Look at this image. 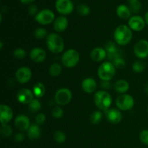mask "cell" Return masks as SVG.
<instances>
[{"label": "cell", "mask_w": 148, "mask_h": 148, "mask_svg": "<svg viewBox=\"0 0 148 148\" xmlns=\"http://www.w3.org/2000/svg\"><path fill=\"white\" fill-rule=\"evenodd\" d=\"M132 30L126 25H121L115 29L114 38L116 43L120 46H126L132 38Z\"/></svg>", "instance_id": "1"}, {"label": "cell", "mask_w": 148, "mask_h": 148, "mask_svg": "<svg viewBox=\"0 0 148 148\" xmlns=\"http://www.w3.org/2000/svg\"><path fill=\"white\" fill-rule=\"evenodd\" d=\"M46 44L48 49L53 53H59L64 49L63 38L57 33H50L46 37Z\"/></svg>", "instance_id": "2"}, {"label": "cell", "mask_w": 148, "mask_h": 148, "mask_svg": "<svg viewBox=\"0 0 148 148\" xmlns=\"http://www.w3.org/2000/svg\"><path fill=\"white\" fill-rule=\"evenodd\" d=\"M94 103L98 109L107 111L112 103V98L106 91L100 90L94 95Z\"/></svg>", "instance_id": "3"}, {"label": "cell", "mask_w": 148, "mask_h": 148, "mask_svg": "<svg viewBox=\"0 0 148 148\" xmlns=\"http://www.w3.org/2000/svg\"><path fill=\"white\" fill-rule=\"evenodd\" d=\"M116 74V66L111 62H105L100 65L98 75L102 81H110Z\"/></svg>", "instance_id": "4"}, {"label": "cell", "mask_w": 148, "mask_h": 148, "mask_svg": "<svg viewBox=\"0 0 148 148\" xmlns=\"http://www.w3.org/2000/svg\"><path fill=\"white\" fill-rule=\"evenodd\" d=\"M62 62L66 67H75L79 62V53L75 49H69L62 55Z\"/></svg>", "instance_id": "5"}, {"label": "cell", "mask_w": 148, "mask_h": 148, "mask_svg": "<svg viewBox=\"0 0 148 148\" xmlns=\"http://www.w3.org/2000/svg\"><path fill=\"white\" fill-rule=\"evenodd\" d=\"M116 105L121 111H129L134 106V100L133 97L129 94H122L117 98Z\"/></svg>", "instance_id": "6"}, {"label": "cell", "mask_w": 148, "mask_h": 148, "mask_svg": "<svg viewBox=\"0 0 148 148\" xmlns=\"http://www.w3.org/2000/svg\"><path fill=\"white\" fill-rule=\"evenodd\" d=\"M35 20L40 25H49L55 20V14L52 10L49 9H44L38 12L35 16Z\"/></svg>", "instance_id": "7"}, {"label": "cell", "mask_w": 148, "mask_h": 148, "mask_svg": "<svg viewBox=\"0 0 148 148\" xmlns=\"http://www.w3.org/2000/svg\"><path fill=\"white\" fill-rule=\"evenodd\" d=\"M72 94L68 88H61L56 91L55 94V102L59 106H66L71 101Z\"/></svg>", "instance_id": "8"}, {"label": "cell", "mask_w": 148, "mask_h": 148, "mask_svg": "<svg viewBox=\"0 0 148 148\" xmlns=\"http://www.w3.org/2000/svg\"><path fill=\"white\" fill-rule=\"evenodd\" d=\"M55 7L59 13L63 15H67L73 12L74 4L72 0H56Z\"/></svg>", "instance_id": "9"}, {"label": "cell", "mask_w": 148, "mask_h": 148, "mask_svg": "<svg viewBox=\"0 0 148 148\" xmlns=\"http://www.w3.org/2000/svg\"><path fill=\"white\" fill-rule=\"evenodd\" d=\"M134 53L139 59H145L148 57V41L142 39L137 41L134 46Z\"/></svg>", "instance_id": "10"}, {"label": "cell", "mask_w": 148, "mask_h": 148, "mask_svg": "<svg viewBox=\"0 0 148 148\" xmlns=\"http://www.w3.org/2000/svg\"><path fill=\"white\" fill-rule=\"evenodd\" d=\"M145 20L141 16L134 15L129 19L128 26L134 31H141L145 28Z\"/></svg>", "instance_id": "11"}, {"label": "cell", "mask_w": 148, "mask_h": 148, "mask_svg": "<svg viewBox=\"0 0 148 148\" xmlns=\"http://www.w3.org/2000/svg\"><path fill=\"white\" fill-rule=\"evenodd\" d=\"M16 79L21 84H25L30 80L32 77V72L27 66H22L15 72Z\"/></svg>", "instance_id": "12"}, {"label": "cell", "mask_w": 148, "mask_h": 148, "mask_svg": "<svg viewBox=\"0 0 148 148\" xmlns=\"http://www.w3.org/2000/svg\"><path fill=\"white\" fill-rule=\"evenodd\" d=\"M34 94L33 91L27 88H23L19 90L17 94V99L20 103L29 104L34 99Z\"/></svg>", "instance_id": "13"}, {"label": "cell", "mask_w": 148, "mask_h": 148, "mask_svg": "<svg viewBox=\"0 0 148 148\" xmlns=\"http://www.w3.org/2000/svg\"><path fill=\"white\" fill-rule=\"evenodd\" d=\"M14 125L16 128L21 132L27 131L30 127V119L28 117L23 114H19L14 120Z\"/></svg>", "instance_id": "14"}, {"label": "cell", "mask_w": 148, "mask_h": 148, "mask_svg": "<svg viewBox=\"0 0 148 148\" xmlns=\"http://www.w3.org/2000/svg\"><path fill=\"white\" fill-rule=\"evenodd\" d=\"M30 57L33 62L36 63H40L46 60V52L41 48H34L30 51Z\"/></svg>", "instance_id": "15"}, {"label": "cell", "mask_w": 148, "mask_h": 148, "mask_svg": "<svg viewBox=\"0 0 148 148\" xmlns=\"http://www.w3.org/2000/svg\"><path fill=\"white\" fill-rule=\"evenodd\" d=\"M13 117V111L8 106L2 104L0 106V121L1 124H7Z\"/></svg>", "instance_id": "16"}, {"label": "cell", "mask_w": 148, "mask_h": 148, "mask_svg": "<svg viewBox=\"0 0 148 148\" xmlns=\"http://www.w3.org/2000/svg\"><path fill=\"white\" fill-rule=\"evenodd\" d=\"M107 120L112 124H119L122 120V114L119 109L110 108L106 111Z\"/></svg>", "instance_id": "17"}, {"label": "cell", "mask_w": 148, "mask_h": 148, "mask_svg": "<svg viewBox=\"0 0 148 148\" xmlns=\"http://www.w3.org/2000/svg\"><path fill=\"white\" fill-rule=\"evenodd\" d=\"M69 21L64 16H59L53 21V29L58 33L64 32L68 27Z\"/></svg>", "instance_id": "18"}, {"label": "cell", "mask_w": 148, "mask_h": 148, "mask_svg": "<svg viewBox=\"0 0 148 148\" xmlns=\"http://www.w3.org/2000/svg\"><path fill=\"white\" fill-rule=\"evenodd\" d=\"M107 51L105 49L101 47H97L92 49L90 53V58L95 62H100L103 61L107 57Z\"/></svg>", "instance_id": "19"}, {"label": "cell", "mask_w": 148, "mask_h": 148, "mask_svg": "<svg viewBox=\"0 0 148 148\" xmlns=\"http://www.w3.org/2000/svg\"><path fill=\"white\" fill-rule=\"evenodd\" d=\"M82 90L86 93H92L97 89V82L93 78L87 77L82 82Z\"/></svg>", "instance_id": "20"}, {"label": "cell", "mask_w": 148, "mask_h": 148, "mask_svg": "<svg viewBox=\"0 0 148 148\" xmlns=\"http://www.w3.org/2000/svg\"><path fill=\"white\" fill-rule=\"evenodd\" d=\"M116 14L119 18L127 20L131 17L132 11L126 4H120L116 8Z\"/></svg>", "instance_id": "21"}, {"label": "cell", "mask_w": 148, "mask_h": 148, "mask_svg": "<svg viewBox=\"0 0 148 148\" xmlns=\"http://www.w3.org/2000/svg\"><path fill=\"white\" fill-rule=\"evenodd\" d=\"M114 90L119 93L125 94L130 89V84L125 79H119L114 84Z\"/></svg>", "instance_id": "22"}, {"label": "cell", "mask_w": 148, "mask_h": 148, "mask_svg": "<svg viewBox=\"0 0 148 148\" xmlns=\"http://www.w3.org/2000/svg\"><path fill=\"white\" fill-rule=\"evenodd\" d=\"M27 135L31 140H37L40 136V128L38 124H32L27 131Z\"/></svg>", "instance_id": "23"}, {"label": "cell", "mask_w": 148, "mask_h": 148, "mask_svg": "<svg viewBox=\"0 0 148 148\" xmlns=\"http://www.w3.org/2000/svg\"><path fill=\"white\" fill-rule=\"evenodd\" d=\"M33 92L36 98H42L46 92V88L41 82H38L35 84L33 88Z\"/></svg>", "instance_id": "24"}, {"label": "cell", "mask_w": 148, "mask_h": 148, "mask_svg": "<svg viewBox=\"0 0 148 148\" xmlns=\"http://www.w3.org/2000/svg\"><path fill=\"white\" fill-rule=\"evenodd\" d=\"M129 2V7L134 13H137L141 10L142 4L139 0H127Z\"/></svg>", "instance_id": "25"}, {"label": "cell", "mask_w": 148, "mask_h": 148, "mask_svg": "<svg viewBox=\"0 0 148 148\" xmlns=\"http://www.w3.org/2000/svg\"><path fill=\"white\" fill-rule=\"evenodd\" d=\"M62 71V66L58 63L52 64L49 68V74L52 77H58Z\"/></svg>", "instance_id": "26"}, {"label": "cell", "mask_w": 148, "mask_h": 148, "mask_svg": "<svg viewBox=\"0 0 148 148\" xmlns=\"http://www.w3.org/2000/svg\"><path fill=\"white\" fill-rule=\"evenodd\" d=\"M41 108V103L38 99L34 98L30 103L28 104V108L32 112H38Z\"/></svg>", "instance_id": "27"}, {"label": "cell", "mask_w": 148, "mask_h": 148, "mask_svg": "<svg viewBox=\"0 0 148 148\" xmlns=\"http://www.w3.org/2000/svg\"><path fill=\"white\" fill-rule=\"evenodd\" d=\"M53 138L56 143H59V144H62L66 141V135L61 130H57L53 134Z\"/></svg>", "instance_id": "28"}, {"label": "cell", "mask_w": 148, "mask_h": 148, "mask_svg": "<svg viewBox=\"0 0 148 148\" xmlns=\"http://www.w3.org/2000/svg\"><path fill=\"white\" fill-rule=\"evenodd\" d=\"M103 119V114L100 111H95L91 114L90 121L93 124H98Z\"/></svg>", "instance_id": "29"}, {"label": "cell", "mask_w": 148, "mask_h": 148, "mask_svg": "<svg viewBox=\"0 0 148 148\" xmlns=\"http://www.w3.org/2000/svg\"><path fill=\"white\" fill-rule=\"evenodd\" d=\"M146 67V64L143 61H136L134 64H132V69L135 72L140 73V72H143Z\"/></svg>", "instance_id": "30"}, {"label": "cell", "mask_w": 148, "mask_h": 148, "mask_svg": "<svg viewBox=\"0 0 148 148\" xmlns=\"http://www.w3.org/2000/svg\"><path fill=\"white\" fill-rule=\"evenodd\" d=\"M77 11L78 14L82 16H86L90 14V9L88 5L85 4H79L77 7Z\"/></svg>", "instance_id": "31"}, {"label": "cell", "mask_w": 148, "mask_h": 148, "mask_svg": "<svg viewBox=\"0 0 148 148\" xmlns=\"http://www.w3.org/2000/svg\"><path fill=\"white\" fill-rule=\"evenodd\" d=\"M1 134L4 137H10L12 134V129L7 124H1Z\"/></svg>", "instance_id": "32"}, {"label": "cell", "mask_w": 148, "mask_h": 148, "mask_svg": "<svg viewBox=\"0 0 148 148\" xmlns=\"http://www.w3.org/2000/svg\"><path fill=\"white\" fill-rule=\"evenodd\" d=\"M48 31L43 27H38L34 32V36L37 39H43L48 36Z\"/></svg>", "instance_id": "33"}, {"label": "cell", "mask_w": 148, "mask_h": 148, "mask_svg": "<svg viewBox=\"0 0 148 148\" xmlns=\"http://www.w3.org/2000/svg\"><path fill=\"white\" fill-rule=\"evenodd\" d=\"M105 49L108 54L116 53L118 51L116 44L113 41H108L105 45Z\"/></svg>", "instance_id": "34"}, {"label": "cell", "mask_w": 148, "mask_h": 148, "mask_svg": "<svg viewBox=\"0 0 148 148\" xmlns=\"http://www.w3.org/2000/svg\"><path fill=\"white\" fill-rule=\"evenodd\" d=\"M51 114L55 119H60L63 116L64 111L60 106H56L52 109Z\"/></svg>", "instance_id": "35"}, {"label": "cell", "mask_w": 148, "mask_h": 148, "mask_svg": "<svg viewBox=\"0 0 148 148\" xmlns=\"http://www.w3.org/2000/svg\"><path fill=\"white\" fill-rule=\"evenodd\" d=\"M13 55L17 59H23L26 56V51L25 49H21V48H18V49H16L13 51Z\"/></svg>", "instance_id": "36"}, {"label": "cell", "mask_w": 148, "mask_h": 148, "mask_svg": "<svg viewBox=\"0 0 148 148\" xmlns=\"http://www.w3.org/2000/svg\"><path fill=\"white\" fill-rule=\"evenodd\" d=\"M140 140L143 144L148 145V130H145L140 132Z\"/></svg>", "instance_id": "37"}, {"label": "cell", "mask_w": 148, "mask_h": 148, "mask_svg": "<svg viewBox=\"0 0 148 148\" xmlns=\"http://www.w3.org/2000/svg\"><path fill=\"white\" fill-rule=\"evenodd\" d=\"M114 64V66L116 68H123L125 66V61L122 57H118L114 59L112 62Z\"/></svg>", "instance_id": "38"}, {"label": "cell", "mask_w": 148, "mask_h": 148, "mask_svg": "<svg viewBox=\"0 0 148 148\" xmlns=\"http://www.w3.org/2000/svg\"><path fill=\"white\" fill-rule=\"evenodd\" d=\"M36 121L37 124H42L45 122L46 121V116H45L44 114H38L36 117Z\"/></svg>", "instance_id": "39"}, {"label": "cell", "mask_w": 148, "mask_h": 148, "mask_svg": "<svg viewBox=\"0 0 148 148\" xmlns=\"http://www.w3.org/2000/svg\"><path fill=\"white\" fill-rule=\"evenodd\" d=\"M28 13L30 14V15H35L38 13V7L36 4H32L30 7H28Z\"/></svg>", "instance_id": "40"}, {"label": "cell", "mask_w": 148, "mask_h": 148, "mask_svg": "<svg viewBox=\"0 0 148 148\" xmlns=\"http://www.w3.org/2000/svg\"><path fill=\"white\" fill-rule=\"evenodd\" d=\"M24 139L25 135L22 132L17 133V134H15V136H14V140H15V142H17V143H21V142H23V140H24Z\"/></svg>", "instance_id": "41"}, {"label": "cell", "mask_w": 148, "mask_h": 148, "mask_svg": "<svg viewBox=\"0 0 148 148\" xmlns=\"http://www.w3.org/2000/svg\"><path fill=\"white\" fill-rule=\"evenodd\" d=\"M101 85V88L103 89H109L111 87V84L109 81H102Z\"/></svg>", "instance_id": "42"}, {"label": "cell", "mask_w": 148, "mask_h": 148, "mask_svg": "<svg viewBox=\"0 0 148 148\" xmlns=\"http://www.w3.org/2000/svg\"><path fill=\"white\" fill-rule=\"evenodd\" d=\"M20 2L23 3V4H30V3L35 1L36 0H20Z\"/></svg>", "instance_id": "43"}, {"label": "cell", "mask_w": 148, "mask_h": 148, "mask_svg": "<svg viewBox=\"0 0 148 148\" xmlns=\"http://www.w3.org/2000/svg\"><path fill=\"white\" fill-rule=\"evenodd\" d=\"M145 20L146 24H147L148 26V11L145 13Z\"/></svg>", "instance_id": "44"}, {"label": "cell", "mask_w": 148, "mask_h": 148, "mask_svg": "<svg viewBox=\"0 0 148 148\" xmlns=\"http://www.w3.org/2000/svg\"><path fill=\"white\" fill-rule=\"evenodd\" d=\"M2 48H3V43L2 41H0V49H2Z\"/></svg>", "instance_id": "45"}, {"label": "cell", "mask_w": 148, "mask_h": 148, "mask_svg": "<svg viewBox=\"0 0 148 148\" xmlns=\"http://www.w3.org/2000/svg\"><path fill=\"white\" fill-rule=\"evenodd\" d=\"M147 113H148V108H147Z\"/></svg>", "instance_id": "46"}, {"label": "cell", "mask_w": 148, "mask_h": 148, "mask_svg": "<svg viewBox=\"0 0 148 148\" xmlns=\"http://www.w3.org/2000/svg\"><path fill=\"white\" fill-rule=\"evenodd\" d=\"M147 1H148V0H147Z\"/></svg>", "instance_id": "47"}]
</instances>
